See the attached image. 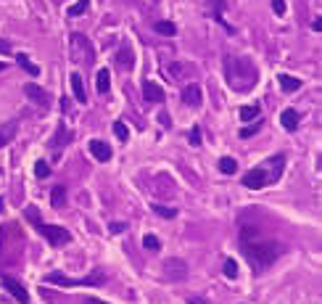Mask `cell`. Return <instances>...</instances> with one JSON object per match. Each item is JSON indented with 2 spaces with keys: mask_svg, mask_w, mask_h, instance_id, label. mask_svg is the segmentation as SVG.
I'll list each match as a JSON object with an SVG mask.
<instances>
[{
  "mask_svg": "<svg viewBox=\"0 0 322 304\" xmlns=\"http://www.w3.org/2000/svg\"><path fill=\"white\" fill-rule=\"evenodd\" d=\"M240 249H243V256L251 262V267H254L256 273L267 270V267L278 259V254H280L278 243L259 238L251 228H246L243 233H240Z\"/></svg>",
  "mask_w": 322,
  "mask_h": 304,
  "instance_id": "cell-1",
  "label": "cell"
},
{
  "mask_svg": "<svg viewBox=\"0 0 322 304\" xmlns=\"http://www.w3.org/2000/svg\"><path fill=\"white\" fill-rule=\"evenodd\" d=\"M256 79H259V72L248 58H230L227 61V82L233 90L246 93L256 85Z\"/></svg>",
  "mask_w": 322,
  "mask_h": 304,
  "instance_id": "cell-2",
  "label": "cell"
},
{
  "mask_svg": "<svg viewBox=\"0 0 322 304\" xmlns=\"http://www.w3.org/2000/svg\"><path fill=\"white\" fill-rule=\"evenodd\" d=\"M45 283H53V286H66V288H77V286H103L106 283V273L103 270H93L85 278H66L61 273H48L45 275Z\"/></svg>",
  "mask_w": 322,
  "mask_h": 304,
  "instance_id": "cell-3",
  "label": "cell"
},
{
  "mask_svg": "<svg viewBox=\"0 0 322 304\" xmlns=\"http://www.w3.org/2000/svg\"><path fill=\"white\" fill-rule=\"evenodd\" d=\"M32 222H34V228H37V233L50 243V246H64V243L72 241V233L66 228H61V225H48V222H37V220H32Z\"/></svg>",
  "mask_w": 322,
  "mask_h": 304,
  "instance_id": "cell-4",
  "label": "cell"
},
{
  "mask_svg": "<svg viewBox=\"0 0 322 304\" xmlns=\"http://www.w3.org/2000/svg\"><path fill=\"white\" fill-rule=\"evenodd\" d=\"M267 183H270V172L264 169V167H254L251 172L243 175V188L261 191V188H267Z\"/></svg>",
  "mask_w": 322,
  "mask_h": 304,
  "instance_id": "cell-5",
  "label": "cell"
},
{
  "mask_svg": "<svg viewBox=\"0 0 322 304\" xmlns=\"http://www.w3.org/2000/svg\"><path fill=\"white\" fill-rule=\"evenodd\" d=\"M0 283H3V288L8 291L11 296H14L16 301H21V304H29V294H27V288L19 283V280H14V278H8V275H3L0 278Z\"/></svg>",
  "mask_w": 322,
  "mask_h": 304,
  "instance_id": "cell-6",
  "label": "cell"
},
{
  "mask_svg": "<svg viewBox=\"0 0 322 304\" xmlns=\"http://www.w3.org/2000/svg\"><path fill=\"white\" fill-rule=\"evenodd\" d=\"M143 98L148 103H164L167 101V93H164V88H161L158 82H153V79H145V82H143Z\"/></svg>",
  "mask_w": 322,
  "mask_h": 304,
  "instance_id": "cell-7",
  "label": "cell"
},
{
  "mask_svg": "<svg viewBox=\"0 0 322 304\" xmlns=\"http://www.w3.org/2000/svg\"><path fill=\"white\" fill-rule=\"evenodd\" d=\"M24 96H27L32 103H37V106H42V109H48V103H50L48 90H42L40 85H34V82H27V85H24Z\"/></svg>",
  "mask_w": 322,
  "mask_h": 304,
  "instance_id": "cell-8",
  "label": "cell"
},
{
  "mask_svg": "<svg viewBox=\"0 0 322 304\" xmlns=\"http://www.w3.org/2000/svg\"><path fill=\"white\" fill-rule=\"evenodd\" d=\"M87 151H90V154H93L98 161H103V164H106V161L114 156L111 146H109V143H103V140H90V143H87Z\"/></svg>",
  "mask_w": 322,
  "mask_h": 304,
  "instance_id": "cell-9",
  "label": "cell"
},
{
  "mask_svg": "<svg viewBox=\"0 0 322 304\" xmlns=\"http://www.w3.org/2000/svg\"><path fill=\"white\" fill-rule=\"evenodd\" d=\"M164 270H167V278L182 280V278H185V273H188V265L182 262V259H169V262H164Z\"/></svg>",
  "mask_w": 322,
  "mask_h": 304,
  "instance_id": "cell-10",
  "label": "cell"
},
{
  "mask_svg": "<svg viewBox=\"0 0 322 304\" xmlns=\"http://www.w3.org/2000/svg\"><path fill=\"white\" fill-rule=\"evenodd\" d=\"M182 101H185V106H193V109H198L201 106V88L198 85H188L185 90H182Z\"/></svg>",
  "mask_w": 322,
  "mask_h": 304,
  "instance_id": "cell-11",
  "label": "cell"
},
{
  "mask_svg": "<svg viewBox=\"0 0 322 304\" xmlns=\"http://www.w3.org/2000/svg\"><path fill=\"white\" fill-rule=\"evenodd\" d=\"M69 82H72L74 98H77L79 103H87V93H85V82H82V74H79V72H72V77H69Z\"/></svg>",
  "mask_w": 322,
  "mask_h": 304,
  "instance_id": "cell-12",
  "label": "cell"
},
{
  "mask_svg": "<svg viewBox=\"0 0 322 304\" xmlns=\"http://www.w3.org/2000/svg\"><path fill=\"white\" fill-rule=\"evenodd\" d=\"M298 122H301V114H298L296 109H285V111L280 114V124H283L288 133H293V130H296Z\"/></svg>",
  "mask_w": 322,
  "mask_h": 304,
  "instance_id": "cell-13",
  "label": "cell"
},
{
  "mask_svg": "<svg viewBox=\"0 0 322 304\" xmlns=\"http://www.w3.org/2000/svg\"><path fill=\"white\" fill-rule=\"evenodd\" d=\"M16 130H19V122H14V119L0 124V148H3V146H8L11 140L16 138Z\"/></svg>",
  "mask_w": 322,
  "mask_h": 304,
  "instance_id": "cell-14",
  "label": "cell"
},
{
  "mask_svg": "<svg viewBox=\"0 0 322 304\" xmlns=\"http://www.w3.org/2000/svg\"><path fill=\"white\" fill-rule=\"evenodd\" d=\"M117 66L124 69V72H130V69L135 66V56H132L130 48H119V53H117Z\"/></svg>",
  "mask_w": 322,
  "mask_h": 304,
  "instance_id": "cell-15",
  "label": "cell"
},
{
  "mask_svg": "<svg viewBox=\"0 0 322 304\" xmlns=\"http://www.w3.org/2000/svg\"><path fill=\"white\" fill-rule=\"evenodd\" d=\"M95 88H98L100 96L111 90V74H109V69H98V74H95Z\"/></svg>",
  "mask_w": 322,
  "mask_h": 304,
  "instance_id": "cell-16",
  "label": "cell"
},
{
  "mask_svg": "<svg viewBox=\"0 0 322 304\" xmlns=\"http://www.w3.org/2000/svg\"><path fill=\"white\" fill-rule=\"evenodd\" d=\"M278 82H280V88H283L285 93H293V90L301 88V79H298V77H291V74H280Z\"/></svg>",
  "mask_w": 322,
  "mask_h": 304,
  "instance_id": "cell-17",
  "label": "cell"
},
{
  "mask_svg": "<svg viewBox=\"0 0 322 304\" xmlns=\"http://www.w3.org/2000/svg\"><path fill=\"white\" fill-rule=\"evenodd\" d=\"M220 172L222 175H235L238 172V161L233 156H222L220 159Z\"/></svg>",
  "mask_w": 322,
  "mask_h": 304,
  "instance_id": "cell-18",
  "label": "cell"
},
{
  "mask_svg": "<svg viewBox=\"0 0 322 304\" xmlns=\"http://www.w3.org/2000/svg\"><path fill=\"white\" fill-rule=\"evenodd\" d=\"M283 164H285V156H275V159L270 161V167H272V172H270V183H272V180H278L280 175H283Z\"/></svg>",
  "mask_w": 322,
  "mask_h": 304,
  "instance_id": "cell-19",
  "label": "cell"
},
{
  "mask_svg": "<svg viewBox=\"0 0 322 304\" xmlns=\"http://www.w3.org/2000/svg\"><path fill=\"white\" fill-rule=\"evenodd\" d=\"M156 32L158 34H164V37H172V34H177V27L172 24V21H156Z\"/></svg>",
  "mask_w": 322,
  "mask_h": 304,
  "instance_id": "cell-20",
  "label": "cell"
},
{
  "mask_svg": "<svg viewBox=\"0 0 322 304\" xmlns=\"http://www.w3.org/2000/svg\"><path fill=\"white\" fill-rule=\"evenodd\" d=\"M259 114H261V109L256 106V103H254V106H243V109H240V119L251 122V119H259Z\"/></svg>",
  "mask_w": 322,
  "mask_h": 304,
  "instance_id": "cell-21",
  "label": "cell"
},
{
  "mask_svg": "<svg viewBox=\"0 0 322 304\" xmlns=\"http://www.w3.org/2000/svg\"><path fill=\"white\" fill-rule=\"evenodd\" d=\"M66 201V188H64V185H56V188L50 191V204L53 206H61Z\"/></svg>",
  "mask_w": 322,
  "mask_h": 304,
  "instance_id": "cell-22",
  "label": "cell"
},
{
  "mask_svg": "<svg viewBox=\"0 0 322 304\" xmlns=\"http://www.w3.org/2000/svg\"><path fill=\"white\" fill-rule=\"evenodd\" d=\"M16 61H19V66H24L32 77H37V74H40V66H34V64L29 61V56H24V53H21V56H16Z\"/></svg>",
  "mask_w": 322,
  "mask_h": 304,
  "instance_id": "cell-23",
  "label": "cell"
},
{
  "mask_svg": "<svg viewBox=\"0 0 322 304\" xmlns=\"http://www.w3.org/2000/svg\"><path fill=\"white\" fill-rule=\"evenodd\" d=\"M151 209H153V212H156L158 217H167V220L177 217V209H172V206H164V204H153Z\"/></svg>",
  "mask_w": 322,
  "mask_h": 304,
  "instance_id": "cell-24",
  "label": "cell"
},
{
  "mask_svg": "<svg viewBox=\"0 0 322 304\" xmlns=\"http://www.w3.org/2000/svg\"><path fill=\"white\" fill-rule=\"evenodd\" d=\"M87 8H90V0H77L74 6H69L66 14H69V16H79V14H85Z\"/></svg>",
  "mask_w": 322,
  "mask_h": 304,
  "instance_id": "cell-25",
  "label": "cell"
},
{
  "mask_svg": "<svg viewBox=\"0 0 322 304\" xmlns=\"http://www.w3.org/2000/svg\"><path fill=\"white\" fill-rule=\"evenodd\" d=\"M114 135H117L122 143H127L130 140V130H127V124L124 122H114Z\"/></svg>",
  "mask_w": 322,
  "mask_h": 304,
  "instance_id": "cell-26",
  "label": "cell"
},
{
  "mask_svg": "<svg viewBox=\"0 0 322 304\" xmlns=\"http://www.w3.org/2000/svg\"><path fill=\"white\" fill-rule=\"evenodd\" d=\"M225 278H230V280L238 278V265L233 259H225Z\"/></svg>",
  "mask_w": 322,
  "mask_h": 304,
  "instance_id": "cell-27",
  "label": "cell"
},
{
  "mask_svg": "<svg viewBox=\"0 0 322 304\" xmlns=\"http://www.w3.org/2000/svg\"><path fill=\"white\" fill-rule=\"evenodd\" d=\"M143 246L151 249V251H158V249H161V241H158L156 236H145V238H143Z\"/></svg>",
  "mask_w": 322,
  "mask_h": 304,
  "instance_id": "cell-28",
  "label": "cell"
},
{
  "mask_svg": "<svg viewBox=\"0 0 322 304\" xmlns=\"http://www.w3.org/2000/svg\"><path fill=\"white\" fill-rule=\"evenodd\" d=\"M34 175H37V178H48V175H50L48 161H37V164H34Z\"/></svg>",
  "mask_w": 322,
  "mask_h": 304,
  "instance_id": "cell-29",
  "label": "cell"
},
{
  "mask_svg": "<svg viewBox=\"0 0 322 304\" xmlns=\"http://www.w3.org/2000/svg\"><path fill=\"white\" fill-rule=\"evenodd\" d=\"M190 146H201V127L198 124L190 130Z\"/></svg>",
  "mask_w": 322,
  "mask_h": 304,
  "instance_id": "cell-30",
  "label": "cell"
},
{
  "mask_svg": "<svg viewBox=\"0 0 322 304\" xmlns=\"http://www.w3.org/2000/svg\"><path fill=\"white\" fill-rule=\"evenodd\" d=\"M272 8L278 16H285V0H272Z\"/></svg>",
  "mask_w": 322,
  "mask_h": 304,
  "instance_id": "cell-31",
  "label": "cell"
},
{
  "mask_svg": "<svg viewBox=\"0 0 322 304\" xmlns=\"http://www.w3.org/2000/svg\"><path fill=\"white\" fill-rule=\"evenodd\" d=\"M254 133H259V124H254V127H243V130H240V138H251Z\"/></svg>",
  "mask_w": 322,
  "mask_h": 304,
  "instance_id": "cell-32",
  "label": "cell"
},
{
  "mask_svg": "<svg viewBox=\"0 0 322 304\" xmlns=\"http://www.w3.org/2000/svg\"><path fill=\"white\" fill-rule=\"evenodd\" d=\"M312 29H314V32H322V19H319V16L312 21Z\"/></svg>",
  "mask_w": 322,
  "mask_h": 304,
  "instance_id": "cell-33",
  "label": "cell"
},
{
  "mask_svg": "<svg viewBox=\"0 0 322 304\" xmlns=\"http://www.w3.org/2000/svg\"><path fill=\"white\" fill-rule=\"evenodd\" d=\"M124 230V222H114L111 225V233H122Z\"/></svg>",
  "mask_w": 322,
  "mask_h": 304,
  "instance_id": "cell-34",
  "label": "cell"
},
{
  "mask_svg": "<svg viewBox=\"0 0 322 304\" xmlns=\"http://www.w3.org/2000/svg\"><path fill=\"white\" fill-rule=\"evenodd\" d=\"M85 304H106V301H100V299H95V296H87Z\"/></svg>",
  "mask_w": 322,
  "mask_h": 304,
  "instance_id": "cell-35",
  "label": "cell"
},
{
  "mask_svg": "<svg viewBox=\"0 0 322 304\" xmlns=\"http://www.w3.org/2000/svg\"><path fill=\"white\" fill-rule=\"evenodd\" d=\"M3 69H6V61H0V72H3Z\"/></svg>",
  "mask_w": 322,
  "mask_h": 304,
  "instance_id": "cell-36",
  "label": "cell"
},
{
  "mask_svg": "<svg viewBox=\"0 0 322 304\" xmlns=\"http://www.w3.org/2000/svg\"><path fill=\"white\" fill-rule=\"evenodd\" d=\"M0 209H3V198H0Z\"/></svg>",
  "mask_w": 322,
  "mask_h": 304,
  "instance_id": "cell-37",
  "label": "cell"
}]
</instances>
